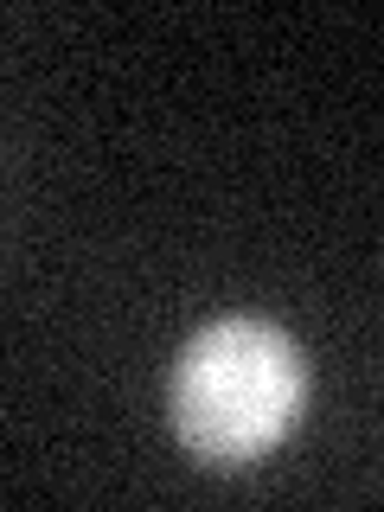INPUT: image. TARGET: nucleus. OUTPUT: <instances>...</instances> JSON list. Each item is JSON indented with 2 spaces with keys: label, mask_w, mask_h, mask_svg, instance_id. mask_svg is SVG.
<instances>
[{
  "label": "nucleus",
  "mask_w": 384,
  "mask_h": 512,
  "mask_svg": "<svg viewBox=\"0 0 384 512\" xmlns=\"http://www.w3.org/2000/svg\"><path fill=\"white\" fill-rule=\"evenodd\" d=\"M301 404H308V365L269 320H218L192 333L167 391L180 442L218 468L269 455L295 429Z\"/></svg>",
  "instance_id": "1"
}]
</instances>
